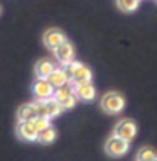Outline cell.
Instances as JSON below:
<instances>
[{
    "label": "cell",
    "instance_id": "1",
    "mask_svg": "<svg viewBox=\"0 0 157 161\" xmlns=\"http://www.w3.org/2000/svg\"><path fill=\"white\" fill-rule=\"evenodd\" d=\"M63 68H64V71H66L69 81H71L73 85H75V83H85V81H91V78H93L91 69L86 66V64L80 63V61H71L69 64H64Z\"/></svg>",
    "mask_w": 157,
    "mask_h": 161
},
{
    "label": "cell",
    "instance_id": "2",
    "mask_svg": "<svg viewBox=\"0 0 157 161\" xmlns=\"http://www.w3.org/2000/svg\"><path fill=\"white\" fill-rule=\"evenodd\" d=\"M100 105H102L103 112L110 115L120 114L125 108V97L118 92H107L100 100Z\"/></svg>",
    "mask_w": 157,
    "mask_h": 161
},
{
    "label": "cell",
    "instance_id": "3",
    "mask_svg": "<svg viewBox=\"0 0 157 161\" xmlns=\"http://www.w3.org/2000/svg\"><path fill=\"white\" fill-rule=\"evenodd\" d=\"M34 105H36L37 115L46 117V119H54V117H58L61 112H63V107H61V103H59L54 97L46 98V100H37V98H36Z\"/></svg>",
    "mask_w": 157,
    "mask_h": 161
},
{
    "label": "cell",
    "instance_id": "4",
    "mask_svg": "<svg viewBox=\"0 0 157 161\" xmlns=\"http://www.w3.org/2000/svg\"><path fill=\"white\" fill-rule=\"evenodd\" d=\"M130 149V141H125L118 136H110L105 142V151H107L108 156L112 158H120V156H125Z\"/></svg>",
    "mask_w": 157,
    "mask_h": 161
},
{
    "label": "cell",
    "instance_id": "5",
    "mask_svg": "<svg viewBox=\"0 0 157 161\" xmlns=\"http://www.w3.org/2000/svg\"><path fill=\"white\" fill-rule=\"evenodd\" d=\"M137 124L133 122V120L130 119H122L117 122L115 129H113V134L115 136H118L122 139H125V141H132V139L137 136Z\"/></svg>",
    "mask_w": 157,
    "mask_h": 161
},
{
    "label": "cell",
    "instance_id": "6",
    "mask_svg": "<svg viewBox=\"0 0 157 161\" xmlns=\"http://www.w3.org/2000/svg\"><path fill=\"white\" fill-rule=\"evenodd\" d=\"M52 53H54L56 56V59L63 64H69L71 61H75V47H73V44L68 41H63L61 44L56 47V49H52Z\"/></svg>",
    "mask_w": 157,
    "mask_h": 161
},
{
    "label": "cell",
    "instance_id": "7",
    "mask_svg": "<svg viewBox=\"0 0 157 161\" xmlns=\"http://www.w3.org/2000/svg\"><path fill=\"white\" fill-rule=\"evenodd\" d=\"M54 86L49 83L47 78H37L36 83L32 85V92L36 95L37 100H46V98H51L54 95Z\"/></svg>",
    "mask_w": 157,
    "mask_h": 161
},
{
    "label": "cell",
    "instance_id": "8",
    "mask_svg": "<svg viewBox=\"0 0 157 161\" xmlns=\"http://www.w3.org/2000/svg\"><path fill=\"white\" fill-rule=\"evenodd\" d=\"M73 88H75V95L78 97V100H83V102H91V100L97 97V88L93 86L91 81L75 83V85H73Z\"/></svg>",
    "mask_w": 157,
    "mask_h": 161
},
{
    "label": "cell",
    "instance_id": "9",
    "mask_svg": "<svg viewBox=\"0 0 157 161\" xmlns=\"http://www.w3.org/2000/svg\"><path fill=\"white\" fill-rule=\"evenodd\" d=\"M42 41H44V46L47 49H56L63 41H66V36H64L63 31L59 29H47V31L42 34Z\"/></svg>",
    "mask_w": 157,
    "mask_h": 161
},
{
    "label": "cell",
    "instance_id": "10",
    "mask_svg": "<svg viewBox=\"0 0 157 161\" xmlns=\"http://www.w3.org/2000/svg\"><path fill=\"white\" fill-rule=\"evenodd\" d=\"M17 134L24 141H29V142L37 141V129L34 127L32 120H22V122H19V125H17Z\"/></svg>",
    "mask_w": 157,
    "mask_h": 161
},
{
    "label": "cell",
    "instance_id": "11",
    "mask_svg": "<svg viewBox=\"0 0 157 161\" xmlns=\"http://www.w3.org/2000/svg\"><path fill=\"white\" fill-rule=\"evenodd\" d=\"M54 69H56V64L52 63L51 59H47V58L39 59V61L36 63V66H34V71H36L37 78H47Z\"/></svg>",
    "mask_w": 157,
    "mask_h": 161
},
{
    "label": "cell",
    "instance_id": "12",
    "mask_svg": "<svg viewBox=\"0 0 157 161\" xmlns=\"http://www.w3.org/2000/svg\"><path fill=\"white\" fill-rule=\"evenodd\" d=\"M47 80H49V83L54 86V88H59V86L69 83V78H68V75H66V71H64L63 66H61V68L56 66L54 71H52L51 75L47 76Z\"/></svg>",
    "mask_w": 157,
    "mask_h": 161
},
{
    "label": "cell",
    "instance_id": "13",
    "mask_svg": "<svg viewBox=\"0 0 157 161\" xmlns=\"http://www.w3.org/2000/svg\"><path fill=\"white\" fill-rule=\"evenodd\" d=\"M34 117H37L34 102L24 103V105H20L19 110H17V119H19V122H22V120H32Z\"/></svg>",
    "mask_w": 157,
    "mask_h": 161
},
{
    "label": "cell",
    "instance_id": "14",
    "mask_svg": "<svg viewBox=\"0 0 157 161\" xmlns=\"http://www.w3.org/2000/svg\"><path fill=\"white\" fill-rule=\"evenodd\" d=\"M71 95H75V88H73V83L69 81V83H66V85H63V86H59V88H56L54 90V97L56 100H58L59 103H63L66 98H69Z\"/></svg>",
    "mask_w": 157,
    "mask_h": 161
},
{
    "label": "cell",
    "instance_id": "15",
    "mask_svg": "<svg viewBox=\"0 0 157 161\" xmlns=\"http://www.w3.org/2000/svg\"><path fill=\"white\" fill-rule=\"evenodd\" d=\"M54 139H56V130L52 129L51 125L37 132V141L41 142V144H51Z\"/></svg>",
    "mask_w": 157,
    "mask_h": 161
},
{
    "label": "cell",
    "instance_id": "16",
    "mask_svg": "<svg viewBox=\"0 0 157 161\" xmlns=\"http://www.w3.org/2000/svg\"><path fill=\"white\" fill-rule=\"evenodd\" d=\"M117 5L123 12H135L140 5V0H117Z\"/></svg>",
    "mask_w": 157,
    "mask_h": 161
},
{
    "label": "cell",
    "instance_id": "17",
    "mask_svg": "<svg viewBox=\"0 0 157 161\" xmlns=\"http://www.w3.org/2000/svg\"><path fill=\"white\" fill-rule=\"evenodd\" d=\"M155 158H157V153L152 149V147H142V149L137 153L135 161H154Z\"/></svg>",
    "mask_w": 157,
    "mask_h": 161
},
{
    "label": "cell",
    "instance_id": "18",
    "mask_svg": "<svg viewBox=\"0 0 157 161\" xmlns=\"http://www.w3.org/2000/svg\"><path fill=\"white\" fill-rule=\"evenodd\" d=\"M32 124H34V127H36L37 132H39V130L49 127V125H51V119H46V117L37 115V117H34V119H32Z\"/></svg>",
    "mask_w": 157,
    "mask_h": 161
},
{
    "label": "cell",
    "instance_id": "19",
    "mask_svg": "<svg viewBox=\"0 0 157 161\" xmlns=\"http://www.w3.org/2000/svg\"><path fill=\"white\" fill-rule=\"evenodd\" d=\"M154 161H157V158H155V159H154Z\"/></svg>",
    "mask_w": 157,
    "mask_h": 161
},
{
    "label": "cell",
    "instance_id": "20",
    "mask_svg": "<svg viewBox=\"0 0 157 161\" xmlns=\"http://www.w3.org/2000/svg\"><path fill=\"white\" fill-rule=\"evenodd\" d=\"M0 10H2V8H0Z\"/></svg>",
    "mask_w": 157,
    "mask_h": 161
}]
</instances>
